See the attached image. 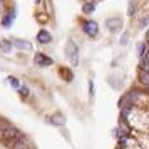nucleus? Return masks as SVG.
Returning <instances> with one entry per match:
<instances>
[{
  "label": "nucleus",
  "instance_id": "9d476101",
  "mask_svg": "<svg viewBox=\"0 0 149 149\" xmlns=\"http://www.w3.org/2000/svg\"><path fill=\"white\" fill-rule=\"evenodd\" d=\"M94 10H95V3H94V2H91V3L87 2V3H84V5H82V12H84V14H87V15H91Z\"/></svg>",
  "mask_w": 149,
  "mask_h": 149
},
{
  "label": "nucleus",
  "instance_id": "a211bd4d",
  "mask_svg": "<svg viewBox=\"0 0 149 149\" xmlns=\"http://www.w3.org/2000/svg\"><path fill=\"white\" fill-rule=\"evenodd\" d=\"M8 82H10V84H12V86H14L15 89L19 87V81H17L15 77H8Z\"/></svg>",
  "mask_w": 149,
  "mask_h": 149
},
{
  "label": "nucleus",
  "instance_id": "ddd939ff",
  "mask_svg": "<svg viewBox=\"0 0 149 149\" xmlns=\"http://www.w3.org/2000/svg\"><path fill=\"white\" fill-rule=\"evenodd\" d=\"M12 149H29V148H27V142L24 141V139H17V142L14 144Z\"/></svg>",
  "mask_w": 149,
  "mask_h": 149
},
{
  "label": "nucleus",
  "instance_id": "aec40b11",
  "mask_svg": "<svg viewBox=\"0 0 149 149\" xmlns=\"http://www.w3.org/2000/svg\"><path fill=\"white\" fill-rule=\"evenodd\" d=\"M127 39H129V34H124V35H122V39H121V44H122V45H126V44H127Z\"/></svg>",
  "mask_w": 149,
  "mask_h": 149
},
{
  "label": "nucleus",
  "instance_id": "6ab92c4d",
  "mask_svg": "<svg viewBox=\"0 0 149 149\" xmlns=\"http://www.w3.org/2000/svg\"><path fill=\"white\" fill-rule=\"evenodd\" d=\"M134 10H136V3H129V15H134Z\"/></svg>",
  "mask_w": 149,
  "mask_h": 149
},
{
  "label": "nucleus",
  "instance_id": "7ed1b4c3",
  "mask_svg": "<svg viewBox=\"0 0 149 149\" xmlns=\"http://www.w3.org/2000/svg\"><path fill=\"white\" fill-rule=\"evenodd\" d=\"M34 62H35V65H39V67H49V65H52V59L47 57L45 54H40V52H37L34 55Z\"/></svg>",
  "mask_w": 149,
  "mask_h": 149
},
{
  "label": "nucleus",
  "instance_id": "9b49d317",
  "mask_svg": "<svg viewBox=\"0 0 149 149\" xmlns=\"http://www.w3.org/2000/svg\"><path fill=\"white\" fill-rule=\"evenodd\" d=\"M146 52H148V49H146V44H137V55H139V57H144V55H146Z\"/></svg>",
  "mask_w": 149,
  "mask_h": 149
},
{
  "label": "nucleus",
  "instance_id": "39448f33",
  "mask_svg": "<svg viewBox=\"0 0 149 149\" xmlns=\"http://www.w3.org/2000/svg\"><path fill=\"white\" fill-rule=\"evenodd\" d=\"M106 24H107V27L111 32H116V30H121L122 27V20L121 19H107L106 20Z\"/></svg>",
  "mask_w": 149,
  "mask_h": 149
},
{
  "label": "nucleus",
  "instance_id": "4468645a",
  "mask_svg": "<svg viewBox=\"0 0 149 149\" xmlns=\"http://www.w3.org/2000/svg\"><path fill=\"white\" fill-rule=\"evenodd\" d=\"M17 89H19V92H20L22 97H27V95H29V87H27V86H22V87L19 86Z\"/></svg>",
  "mask_w": 149,
  "mask_h": 149
},
{
  "label": "nucleus",
  "instance_id": "dca6fc26",
  "mask_svg": "<svg viewBox=\"0 0 149 149\" xmlns=\"http://www.w3.org/2000/svg\"><path fill=\"white\" fill-rule=\"evenodd\" d=\"M148 24H149V14L144 17V19H141V22H139V27L144 29V27H148Z\"/></svg>",
  "mask_w": 149,
  "mask_h": 149
},
{
  "label": "nucleus",
  "instance_id": "f03ea898",
  "mask_svg": "<svg viewBox=\"0 0 149 149\" xmlns=\"http://www.w3.org/2000/svg\"><path fill=\"white\" fill-rule=\"evenodd\" d=\"M2 139H5V141H12V139H17V137H20V132H19V129H15L14 126H3L2 127Z\"/></svg>",
  "mask_w": 149,
  "mask_h": 149
},
{
  "label": "nucleus",
  "instance_id": "0eeeda50",
  "mask_svg": "<svg viewBox=\"0 0 149 149\" xmlns=\"http://www.w3.org/2000/svg\"><path fill=\"white\" fill-rule=\"evenodd\" d=\"M15 15H17L15 10H12L10 14H7L3 19H2V25H3V27H10V25L14 24V20H15Z\"/></svg>",
  "mask_w": 149,
  "mask_h": 149
},
{
  "label": "nucleus",
  "instance_id": "2eb2a0df",
  "mask_svg": "<svg viewBox=\"0 0 149 149\" xmlns=\"http://www.w3.org/2000/svg\"><path fill=\"white\" fill-rule=\"evenodd\" d=\"M141 81H142V84H146V86L149 87V72H148V70L141 74Z\"/></svg>",
  "mask_w": 149,
  "mask_h": 149
},
{
  "label": "nucleus",
  "instance_id": "f257e3e1",
  "mask_svg": "<svg viewBox=\"0 0 149 149\" xmlns=\"http://www.w3.org/2000/svg\"><path fill=\"white\" fill-rule=\"evenodd\" d=\"M65 55H67L69 62H70L72 65H77V64H79V49H77V45H75L74 40H67Z\"/></svg>",
  "mask_w": 149,
  "mask_h": 149
},
{
  "label": "nucleus",
  "instance_id": "412c9836",
  "mask_svg": "<svg viewBox=\"0 0 149 149\" xmlns=\"http://www.w3.org/2000/svg\"><path fill=\"white\" fill-rule=\"evenodd\" d=\"M2 10H3V2L0 0V14H2Z\"/></svg>",
  "mask_w": 149,
  "mask_h": 149
},
{
  "label": "nucleus",
  "instance_id": "4be33fe9",
  "mask_svg": "<svg viewBox=\"0 0 149 149\" xmlns=\"http://www.w3.org/2000/svg\"><path fill=\"white\" fill-rule=\"evenodd\" d=\"M146 39H148V42H149V30H148V35H146Z\"/></svg>",
  "mask_w": 149,
  "mask_h": 149
},
{
  "label": "nucleus",
  "instance_id": "1a4fd4ad",
  "mask_svg": "<svg viewBox=\"0 0 149 149\" xmlns=\"http://www.w3.org/2000/svg\"><path fill=\"white\" fill-rule=\"evenodd\" d=\"M14 45H17L19 49H27V50H30L32 49V44L27 40H20V39H14Z\"/></svg>",
  "mask_w": 149,
  "mask_h": 149
},
{
  "label": "nucleus",
  "instance_id": "f8f14e48",
  "mask_svg": "<svg viewBox=\"0 0 149 149\" xmlns=\"http://www.w3.org/2000/svg\"><path fill=\"white\" fill-rule=\"evenodd\" d=\"M0 47H2L3 52H10V50H12V44L8 40H0Z\"/></svg>",
  "mask_w": 149,
  "mask_h": 149
},
{
  "label": "nucleus",
  "instance_id": "20e7f679",
  "mask_svg": "<svg viewBox=\"0 0 149 149\" xmlns=\"http://www.w3.org/2000/svg\"><path fill=\"white\" fill-rule=\"evenodd\" d=\"M82 29H84V32H86L87 35H91V37H95L97 32H99V25H97V22H94V20L84 22Z\"/></svg>",
  "mask_w": 149,
  "mask_h": 149
},
{
  "label": "nucleus",
  "instance_id": "6e6552de",
  "mask_svg": "<svg viewBox=\"0 0 149 149\" xmlns=\"http://www.w3.org/2000/svg\"><path fill=\"white\" fill-rule=\"evenodd\" d=\"M50 124H54V126H64L65 124V119L62 117V116H52V117H49L47 119Z\"/></svg>",
  "mask_w": 149,
  "mask_h": 149
},
{
  "label": "nucleus",
  "instance_id": "f3484780",
  "mask_svg": "<svg viewBox=\"0 0 149 149\" xmlns=\"http://www.w3.org/2000/svg\"><path fill=\"white\" fill-rule=\"evenodd\" d=\"M142 61H144V62H142V65H144V67H146V70L149 72V52L142 57Z\"/></svg>",
  "mask_w": 149,
  "mask_h": 149
},
{
  "label": "nucleus",
  "instance_id": "423d86ee",
  "mask_svg": "<svg viewBox=\"0 0 149 149\" xmlns=\"http://www.w3.org/2000/svg\"><path fill=\"white\" fill-rule=\"evenodd\" d=\"M50 40H52V35H50V32H47V30H40V32L37 34V42H40V44H49Z\"/></svg>",
  "mask_w": 149,
  "mask_h": 149
}]
</instances>
